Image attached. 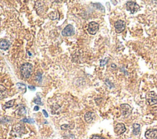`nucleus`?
<instances>
[{
	"mask_svg": "<svg viewBox=\"0 0 157 139\" xmlns=\"http://www.w3.org/2000/svg\"><path fill=\"white\" fill-rule=\"evenodd\" d=\"M93 6L94 7H96L97 9L102 11V12H104V11H105L104 7V6H103L102 5H101L100 3H93Z\"/></svg>",
	"mask_w": 157,
	"mask_h": 139,
	"instance_id": "14",
	"label": "nucleus"
},
{
	"mask_svg": "<svg viewBox=\"0 0 157 139\" xmlns=\"http://www.w3.org/2000/svg\"><path fill=\"white\" fill-rule=\"evenodd\" d=\"M39 110V106H35V107H34V110L35 111H38Z\"/></svg>",
	"mask_w": 157,
	"mask_h": 139,
	"instance_id": "25",
	"label": "nucleus"
},
{
	"mask_svg": "<svg viewBox=\"0 0 157 139\" xmlns=\"http://www.w3.org/2000/svg\"><path fill=\"white\" fill-rule=\"evenodd\" d=\"M7 94V91L6 90V88L4 86L0 85V99L5 98Z\"/></svg>",
	"mask_w": 157,
	"mask_h": 139,
	"instance_id": "12",
	"label": "nucleus"
},
{
	"mask_svg": "<svg viewBox=\"0 0 157 139\" xmlns=\"http://www.w3.org/2000/svg\"><path fill=\"white\" fill-rule=\"evenodd\" d=\"M120 108L122 110V115L124 117L127 118L130 115L132 111V108L130 107V106H129L128 104H122L120 106Z\"/></svg>",
	"mask_w": 157,
	"mask_h": 139,
	"instance_id": "7",
	"label": "nucleus"
},
{
	"mask_svg": "<svg viewBox=\"0 0 157 139\" xmlns=\"http://www.w3.org/2000/svg\"><path fill=\"white\" fill-rule=\"evenodd\" d=\"M114 130L117 135H121L126 131L125 126L123 123H118L115 126Z\"/></svg>",
	"mask_w": 157,
	"mask_h": 139,
	"instance_id": "9",
	"label": "nucleus"
},
{
	"mask_svg": "<svg viewBox=\"0 0 157 139\" xmlns=\"http://www.w3.org/2000/svg\"><path fill=\"white\" fill-rule=\"evenodd\" d=\"M10 46V44L9 43V41L5 40V39H3L1 41H0V49L2 50H7L9 49Z\"/></svg>",
	"mask_w": 157,
	"mask_h": 139,
	"instance_id": "11",
	"label": "nucleus"
},
{
	"mask_svg": "<svg viewBox=\"0 0 157 139\" xmlns=\"http://www.w3.org/2000/svg\"><path fill=\"white\" fill-rule=\"evenodd\" d=\"M145 137L147 139H157V130L150 129L147 130Z\"/></svg>",
	"mask_w": 157,
	"mask_h": 139,
	"instance_id": "8",
	"label": "nucleus"
},
{
	"mask_svg": "<svg viewBox=\"0 0 157 139\" xmlns=\"http://www.w3.org/2000/svg\"><path fill=\"white\" fill-rule=\"evenodd\" d=\"M34 102L36 104H38V105H41V106H43V104L42 103V102H41V98L39 96H38L34 100Z\"/></svg>",
	"mask_w": 157,
	"mask_h": 139,
	"instance_id": "19",
	"label": "nucleus"
},
{
	"mask_svg": "<svg viewBox=\"0 0 157 139\" xmlns=\"http://www.w3.org/2000/svg\"><path fill=\"white\" fill-rule=\"evenodd\" d=\"M95 118V114L93 112H88L85 115V120L88 123H91Z\"/></svg>",
	"mask_w": 157,
	"mask_h": 139,
	"instance_id": "10",
	"label": "nucleus"
},
{
	"mask_svg": "<svg viewBox=\"0 0 157 139\" xmlns=\"http://www.w3.org/2000/svg\"><path fill=\"white\" fill-rule=\"evenodd\" d=\"M146 100L150 106L157 104V95L154 91L148 92L146 96Z\"/></svg>",
	"mask_w": 157,
	"mask_h": 139,
	"instance_id": "3",
	"label": "nucleus"
},
{
	"mask_svg": "<svg viewBox=\"0 0 157 139\" xmlns=\"http://www.w3.org/2000/svg\"><path fill=\"white\" fill-rule=\"evenodd\" d=\"M22 121L25 122V123H28L30 124H33L35 123V120L32 118H24L22 120Z\"/></svg>",
	"mask_w": 157,
	"mask_h": 139,
	"instance_id": "18",
	"label": "nucleus"
},
{
	"mask_svg": "<svg viewBox=\"0 0 157 139\" xmlns=\"http://www.w3.org/2000/svg\"><path fill=\"white\" fill-rule=\"evenodd\" d=\"M43 113H44V116H45V117H46V118H47V117L49 116V115H48V113H47L46 110H43Z\"/></svg>",
	"mask_w": 157,
	"mask_h": 139,
	"instance_id": "24",
	"label": "nucleus"
},
{
	"mask_svg": "<svg viewBox=\"0 0 157 139\" xmlns=\"http://www.w3.org/2000/svg\"><path fill=\"white\" fill-rule=\"evenodd\" d=\"M99 30V24L95 22H91L88 27V32L92 35H96Z\"/></svg>",
	"mask_w": 157,
	"mask_h": 139,
	"instance_id": "6",
	"label": "nucleus"
},
{
	"mask_svg": "<svg viewBox=\"0 0 157 139\" xmlns=\"http://www.w3.org/2000/svg\"><path fill=\"white\" fill-rule=\"evenodd\" d=\"M17 86L19 90L23 91V92H26V86L22 83H17Z\"/></svg>",
	"mask_w": 157,
	"mask_h": 139,
	"instance_id": "17",
	"label": "nucleus"
},
{
	"mask_svg": "<svg viewBox=\"0 0 157 139\" xmlns=\"http://www.w3.org/2000/svg\"><path fill=\"white\" fill-rule=\"evenodd\" d=\"M91 139H105V138L98 136H93L92 138H91Z\"/></svg>",
	"mask_w": 157,
	"mask_h": 139,
	"instance_id": "21",
	"label": "nucleus"
},
{
	"mask_svg": "<svg viewBox=\"0 0 157 139\" xmlns=\"http://www.w3.org/2000/svg\"><path fill=\"white\" fill-rule=\"evenodd\" d=\"M14 100H9L8 101V102H7L5 106H4L3 108L4 109H6V108H10V107H12L14 106Z\"/></svg>",
	"mask_w": 157,
	"mask_h": 139,
	"instance_id": "15",
	"label": "nucleus"
},
{
	"mask_svg": "<svg viewBox=\"0 0 157 139\" xmlns=\"http://www.w3.org/2000/svg\"><path fill=\"white\" fill-rule=\"evenodd\" d=\"M126 27V23L125 21L122 20H118L115 23L114 27L115 31L117 33H120L123 32L125 29Z\"/></svg>",
	"mask_w": 157,
	"mask_h": 139,
	"instance_id": "4",
	"label": "nucleus"
},
{
	"mask_svg": "<svg viewBox=\"0 0 157 139\" xmlns=\"http://www.w3.org/2000/svg\"><path fill=\"white\" fill-rule=\"evenodd\" d=\"M126 9L133 14L137 12L140 9V6L137 3L133 1H129L126 3Z\"/></svg>",
	"mask_w": 157,
	"mask_h": 139,
	"instance_id": "2",
	"label": "nucleus"
},
{
	"mask_svg": "<svg viewBox=\"0 0 157 139\" xmlns=\"http://www.w3.org/2000/svg\"><path fill=\"white\" fill-rule=\"evenodd\" d=\"M49 17L52 20H56V19H57L58 18H59V13H58V12H51V14H49Z\"/></svg>",
	"mask_w": 157,
	"mask_h": 139,
	"instance_id": "16",
	"label": "nucleus"
},
{
	"mask_svg": "<svg viewBox=\"0 0 157 139\" xmlns=\"http://www.w3.org/2000/svg\"><path fill=\"white\" fill-rule=\"evenodd\" d=\"M68 128H69V125H67V124H64V125H63V126H61V128L62 129H63V130L67 129Z\"/></svg>",
	"mask_w": 157,
	"mask_h": 139,
	"instance_id": "22",
	"label": "nucleus"
},
{
	"mask_svg": "<svg viewBox=\"0 0 157 139\" xmlns=\"http://www.w3.org/2000/svg\"><path fill=\"white\" fill-rule=\"evenodd\" d=\"M133 134L134 135V136H138V134H139L140 131V126L139 124L137 123H134L133 125Z\"/></svg>",
	"mask_w": 157,
	"mask_h": 139,
	"instance_id": "13",
	"label": "nucleus"
},
{
	"mask_svg": "<svg viewBox=\"0 0 157 139\" xmlns=\"http://www.w3.org/2000/svg\"><path fill=\"white\" fill-rule=\"evenodd\" d=\"M33 66L30 63H25L20 67V72L23 77L25 78H28L31 77L33 73Z\"/></svg>",
	"mask_w": 157,
	"mask_h": 139,
	"instance_id": "1",
	"label": "nucleus"
},
{
	"mask_svg": "<svg viewBox=\"0 0 157 139\" xmlns=\"http://www.w3.org/2000/svg\"><path fill=\"white\" fill-rule=\"evenodd\" d=\"M28 88H29V89H30V90H31V91H34V90H36V88H35V86H28Z\"/></svg>",
	"mask_w": 157,
	"mask_h": 139,
	"instance_id": "23",
	"label": "nucleus"
},
{
	"mask_svg": "<svg viewBox=\"0 0 157 139\" xmlns=\"http://www.w3.org/2000/svg\"><path fill=\"white\" fill-rule=\"evenodd\" d=\"M74 34H75V29L71 25H67L61 32V35L63 36H71Z\"/></svg>",
	"mask_w": 157,
	"mask_h": 139,
	"instance_id": "5",
	"label": "nucleus"
},
{
	"mask_svg": "<svg viewBox=\"0 0 157 139\" xmlns=\"http://www.w3.org/2000/svg\"><path fill=\"white\" fill-rule=\"evenodd\" d=\"M109 58H106L105 59H104V60H102L101 61H100V66L101 67H103V66H104L106 64H107V61H108L109 60Z\"/></svg>",
	"mask_w": 157,
	"mask_h": 139,
	"instance_id": "20",
	"label": "nucleus"
}]
</instances>
